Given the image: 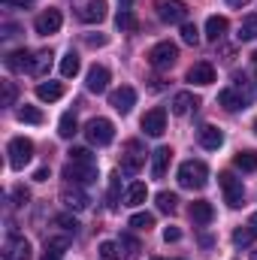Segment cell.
Wrapping results in <instances>:
<instances>
[{"label":"cell","mask_w":257,"mask_h":260,"mask_svg":"<svg viewBox=\"0 0 257 260\" xmlns=\"http://www.w3.org/2000/svg\"><path fill=\"white\" fill-rule=\"evenodd\" d=\"M3 6H27V0H0Z\"/></svg>","instance_id":"cell-49"},{"label":"cell","mask_w":257,"mask_h":260,"mask_svg":"<svg viewBox=\"0 0 257 260\" xmlns=\"http://www.w3.org/2000/svg\"><path fill=\"white\" fill-rule=\"evenodd\" d=\"M227 30H230V21H227L224 15H209V18H206V37H209L212 43H218Z\"/></svg>","instance_id":"cell-19"},{"label":"cell","mask_w":257,"mask_h":260,"mask_svg":"<svg viewBox=\"0 0 257 260\" xmlns=\"http://www.w3.org/2000/svg\"><path fill=\"white\" fill-rule=\"evenodd\" d=\"M182 239V230L179 227H167L164 230V242H179Z\"/></svg>","instance_id":"cell-46"},{"label":"cell","mask_w":257,"mask_h":260,"mask_svg":"<svg viewBox=\"0 0 257 260\" xmlns=\"http://www.w3.org/2000/svg\"><path fill=\"white\" fill-rule=\"evenodd\" d=\"M85 43H88L91 49H97V46H106V43H109V37H103V34H97V37H94V34H91V37H85Z\"/></svg>","instance_id":"cell-45"},{"label":"cell","mask_w":257,"mask_h":260,"mask_svg":"<svg viewBox=\"0 0 257 260\" xmlns=\"http://www.w3.org/2000/svg\"><path fill=\"white\" fill-rule=\"evenodd\" d=\"M118 242H121V248H124L127 254H133V251H139V239H133V236H127V233H124V236H121Z\"/></svg>","instance_id":"cell-44"},{"label":"cell","mask_w":257,"mask_h":260,"mask_svg":"<svg viewBox=\"0 0 257 260\" xmlns=\"http://www.w3.org/2000/svg\"><path fill=\"white\" fill-rule=\"evenodd\" d=\"M154 260H164V257H154Z\"/></svg>","instance_id":"cell-55"},{"label":"cell","mask_w":257,"mask_h":260,"mask_svg":"<svg viewBox=\"0 0 257 260\" xmlns=\"http://www.w3.org/2000/svg\"><path fill=\"white\" fill-rule=\"evenodd\" d=\"M236 40H239V43H251V40H257V12L245 15V18L239 21V34H236Z\"/></svg>","instance_id":"cell-23"},{"label":"cell","mask_w":257,"mask_h":260,"mask_svg":"<svg viewBox=\"0 0 257 260\" xmlns=\"http://www.w3.org/2000/svg\"><path fill=\"white\" fill-rule=\"evenodd\" d=\"M79 55H76V52H67L64 58H61V76H64V79H73V76H76V73H79Z\"/></svg>","instance_id":"cell-33"},{"label":"cell","mask_w":257,"mask_h":260,"mask_svg":"<svg viewBox=\"0 0 257 260\" xmlns=\"http://www.w3.org/2000/svg\"><path fill=\"white\" fill-rule=\"evenodd\" d=\"M176 61H179V46L170 43V40L151 46V52H148V64L154 67V70H170Z\"/></svg>","instance_id":"cell-4"},{"label":"cell","mask_w":257,"mask_h":260,"mask_svg":"<svg viewBox=\"0 0 257 260\" xmlns=\"http://www.w3.org/2000/svg\"><path fill=\"white\" fill-rule=\"evenodd\" d=\"M251 260H257V248H254V251H251Z\"/></svg>","instance_id":"cell-52"},{"label":"cell","mask_w":257,"mask_h":260,"mask_svg":"<svg viewBox=\"0 0 257 260\" xmlns=\"http://www.w3.org/2000/svg\"><path fill=\"white\" fill-rule=\"evenodd\" d=\"M34 179H37V182H46V179H49V167H40V170L34 173Z\"/></svg>","instance_id":"cell-47"},{"label":"cell","mask_w":257,"mask_h":260,"mask_svg":"<svg viewBox=\"0 0 257 260\" xmlns=\"http://www.w3.org/2000/svg\"><path fill=\"white\" fill-rule=\"evenodd\" d=\"M251 0H227V6H233V9H242V6H248Z\"/></svg>","instance_id":"cell-48"},{"label":"cell","mask_w":257,"mask_h":260,"mask_svg":"<svg viewBox=\"0 0 257 260\" xmlns=\"http://www.w3.org/2000/svg\"><path fill=\"white\" fill-rule=\"evenodd\" d=\"M85 136H88V142L91 145H109L112 139H115V124L109 121V118H91L88 124H85Z\"/></svg>","instance_id":"cell-2"},{"label":"cell","mask_w":257,"mask_h":260,"mask_svg":"<svg viewBox=\"0 0 257 260\" xmlns=\"http://www.w3.org/2000/svg\"><path fill=\"white\" fill-rule=\"evenodd\" d=\"M49 67H52V52H49V49H43V52H37V55H34L30 76H46V73H49Z\"/></svg>","instance_id":"cell-31"},{"label":"cell","mask_w":257,"mask_h":260,"mask_svg":"<svg viewBox=\"0 0 257 260\" xmlns=\"http://www.w3.org/2000/svg\"><path fill=\"white\" fill-rule=\"evenodd\" d=\"M6 67H9L12 73H30V67H34V55H30L27 49L9 52V55H6Z\"/></svg>","instance_id":"cell-17"},{"label":"cell","mask_w":257,"mask_h":260,"mask_svg":"<svg viewBox=\"0 0 257 260\" xmlns=\"http://www.w3.org/2000/svg\"><path fill=\"white\" fill-rule=\"evenodd\" d=\"M61 203H64L70 212H82V209H88L91 200H88V194L82 191V185H73V188L67 185L64 191H61Z\"/></svg>","instance_id":"cell-13"},{"label":"cell","mask_w":257,"mask_h":260,"mask_svg":"<svg viewBox=\"0 0 257 260\" xmlns=\"http://www.w3.org/2000/svg\"><path fill=\"white\" fill-rule=\"evenodd\" d=\"M142 130H145V136H164V130H167V112L160 109V106H154V109H148L145 115H142Z\"/></svg>","instance_id":"cell-10"},{"label":"cell","mask_w":257,"mask_h":260,"mask_svg":"<svg viewBox=\"0 0 257 260\" xmlns=\"http://www.w3.org/2000/svg\"><path fill=\"white\" fill-rule=\"evenodd\" d=\"M109 106H112L115 112H121V115H127L130 109L136 106V91H133L130 85H121L118 91H112V94H109Z\"/></svg>","instance_id":"cell-11"},{"label":"cell","mask_w":257,"mask_h":260,"mask_svg":"<svg viewBox=\"0 0 257 260\" xmlns=\"http://www.w3.org/2000/svg\"><path fill=\"white\" fill-rule=\"evenodd\" d=\"M182 40H185L188 46H197V43H200V30H197V24H191V21L182 24Z\"/></svg>","instance_id":"cell-40"},{"label":"cell","mask_w":257,"mask_h":260,"mask_svg":"<svg viewBox=\"0 0 257 260\" xmlns=\"http://www.w3.org/2000/svg\"><path fill=\"white\" fill-rule=\"evenodd\" d=\"M85 88H88L91 94H103V91L109 88V70L103 64H94L88 70V76H85Z\"/></svg>","instance_id":"cell-12"},{"label":"cell","mask_w":257,"mask_h":260,"mask_svg":"<svg viewBox=\"0 0 257 260\" xmlns=\"http://www.w3.org/2000/svg\"><path fill=\"white\" fill-rule=\"evenodd\" d=\"M118 3H121V9H127L130 3H133V0H118Z\"/></svg>","instance_id":"cell-51"},{"label":"cell","mask_w":257,"mask_h":260,"mask_svg":"<svg viewBox=\"0 0 257 260\" xmlns=\"http://www.w3.org/2000/svg\"><path fill=\"white\" fill-rule=\"evenodd\" d=\"M251 239H254V233H251L248 227H239V230L233 233V245H236V248H245V245H251Z\"/></svg>","instance_id":"cell-39"},{"label":"cell","mask_w":257,"mask_h":260,"mask_svg":"<svg viewBox=\"0 0 257 260\" xmlns=\"http://www.w3.org/2000/svg\"><path fill=\"white\" fill-rule=\"evenodd\" d=\"M18 121H21V124H43V112H40L37 106H27V103H24V106L18 109Z\"/></svg>","instance_id":"cell-34"},{"label":"cell","mask_w":257,"mask_h":260,"mask_svg":"<svg viewBox=\"0 0 257 260\" xmlns=\"http://www.w3.org/2000/svg\"><path fill=\"white\" fill-rule=\"evenodd\" d=\"M55 221H58L64 230H70V233H76V230H79V221H76V218H70V215H58Z\"/></svg>","instance_id":"cell-43"},{"label":"cell","mask_w":257,"mask_h":260,"mask_svg":"<svg viewBox=\"0 0 257 260\" xmlns=\"http://www.w3.org/2000/svg\"><path fill=\"white\" fill-rule=\"evenodd\" d=\"M248 230H251V233H254V236H257V212H254V215H251V221H248Z\"/></svg>","instance_id":"cell-50"},{"label":"cell","mask_w":257,"mask_h":260,"mask_svg":"<svg viewBox=\"0 0 257 260\" xmlns=\"http://www.w3.org/2000/svg\"><path fill=\"white\" fill-rule=\"evenodd\" d=\"M157 15H160V21H167V24H185L188 6H185L182 0H160V3H157Z\"/></svg>","instance_id":"cell-8"},{"label":"cell","mask_w":257,"mask_h":260,"mask_svg":"<svg viewBox=\"0 0 257 260\" xmlns=\"http://www.w3.org/2000/svg\"><path fill=\"white\" fill-rule=\"evenodd\" d=\"M154 200H157V209H160V212H167V215H173V212L179 209V197L170 194V191H160Z\"/></svg>","instance_id":"cell-35"},{"label":"cell","mask_w":257,"mask_h":260,"mask_svg":"<svg viewBox=\"0 0 257 260\" xmlns=\"http://www.w3.org/2000/svg\"><path fill=\"white\" fill-rule=\"evenodd\" d=\"M37 97H40L43 103H55V100L64 97V85H61V82H40V85H37Z\"/></svg>","instance_id":"cell-22"},{"label":"cell","mask_w":257,"mask_h":260,"mask_svg":"<svg viewBox=\"0 0 257 260\" xmlns=\"http://www.w3.org/2000/svg\"><path fill=\"white\" fill-rule=\"evenodd\" d=\"M218 103H221V106H224L227 112H236V109H245V106H242V103H245V97H239V94H236L233 88H224V91L218 94Z\"/></svg>","instance_id":"cell-25"},{"label":"cell","mask_w":257,"mask_h":260,"mask_svg":"<svg viewBox=\"0 0 257 260\" xmlns=\"http://www.w3.org/2000/svg\"><path fill=\"white\" fill-rule=\"evenodd\" d=\"M12 200H15V206H27V200H30V191L27 188H12Z\"/></svg>","instance_id":"cell-42"},{"label":"cell","mask_w":257,"mask_h":260,"mask_svg":"<svg viewBox=\"0 0 257 260\" xmlns=\"http://www.w3.org/2000/svg\"><path fill=\"white\" fill-rule=\"evenodd\" d=\"M218 185H221L224 200H227V206H230V209H239V206L245 203V188H242V179H236L233 173H221V176H218Z\"/></svg>","instance_id":"cell-5"},{"label":"cell","mask_w":257,"mask_h":260,"mask_svg":"<svg viewBox=\"0 0 257 260\" xmlns=\"http://www.w3.org/2000/svg\"><path fill=\"white\" fill-rule=\"evenodd\" d=\"M15 97H18L15 85H12V82H3V106H12V103H15Z\"/></svg>","instance_id":"cell-41"},{"label":"cell","mask_w":257,"mask_h":260,"mask_svg":"<svg viewBox=\"0 0 257 260\" xmlns=\"http://www.w3.org/2000/svg\"><path fill=\"white\" fill-rule=\"evenodd\" d=\"M97 254H100V260H124L127 251L121 248V242H100Z\"/></svg>","instance_id":"cell-29"},{"label":"cell","mask_w":257,"mask_h":260,"mask_svg":"<svg viewBox=\"0 0 257 260\" xmlns=\"http://www.w3.org/2000/svg\"><path fill=\"white\" fill-rule=\"evenodd\" d=\"M142 167H145V151H142V145L136 139H130L127 145H124V154H121V173L136 176Z\"/></svg>","instance_id":"cell-7"},{"label":"cell","mask_w":257,"mask_h":260,"mask_svg":"<svg viewBox=\"0 0 257 260\" xmlns=\"http://www.w3.org/2000/svg\"><path fill=\"white\" fill-rule=\"evenodd\" d=\"M254 133H257V121H254Z\"/></svg>","instance_id":"cell-53"},{"label":"cell","mask_w":257,"mask_h":260,"mask_svg":"<svg viewBox=\"0 0 257 260\" xmlns=\"http://www.w3.org/2000/svg\"><path fill=\"white\" fill-rule=\"evenodd\" d=\"M106 203H109V209L115 212L118 209V203H121V176L115 173V176H109V194H106Z\"/></svg>","instance_id":"cell-32"},{"label":"cell","mask_w":257,"mask_h":260,"mask_svg":"<svg viewBox=\"0 0 257 260\" xmlns=\"http://www.w3.org/2000/svg\"><path fill=\"white\" fill-rule=\"evenodd\" d=\"M6 260H30V242L27 239H12L6 245Z\"/></svg>","instance_id":"cell-24"},{"label":"cell","mask_w":257,"mask_h":260,"mask_svg":"<svg viewBox=\"0 0 257 260\" xmlns=\"http://www.w3.org/2000/svg\"><path fill=\"white\" fill-rule=\"evenodd\" d=\"M64 179L70 185H91V182H97V164H76V160H70L64 167Z\"/></svg>","instance_id":"cell-6"},{"label":"cell","mask_w":257,"mask_h":260,"mask_svg":"<svg viewBox=\"0 0 257 260\" xmlns=\"http://www.w3.org/2000/svg\"><path fill=\"white\" fill-rule=\"evenodd\" d=\"M6 154H9V167L12 170H24L30 164V157H34V142L24 139V136H15V139H9Z\"/></svg>","instance_id":"cell-3"},{"label":"cell","mask_w":257,"mask_h":260,"mask_svg":"<svg viewBox=\"0 0 257 260\" xmlns=\"http://www.w3.org/2000/svg\"><path fill=\"white\" fill-rule=\"evenodd\" d=\"M79 18L85 24H100L106 18V0H88L82 9H79Z\"/></svg>","instance_id":"cell-15"},{"label":"cell","mask_w":257,"mask_h":260,"mask_svg":"<svg viewBox=\"0 0 257 260\" xmlns=\"http://www.w3.org/2000/svg\"><path fill=\"white\" fill-rule=\"evenodd\" d=\"M170 160H173V148H170V145L154 148V151H151V176H154V179H164Z\"/></svg>","instance_id":"cell-14"},{"label":"cell","mask_w":257,"mask_h":260,"mask_svg":"<svg viewBox=\"0 0 257 260\" xmlns=\"http://www.w3.org/2000/svg\"><path fill=\"white\" fill-rule=\"evenodd\" d=\"M188 82L200 85V88L212 85V82H215V67L209 64V61H200V64H194L191 70H188Z\"/></svg>","instance_id":"cell-16"},{"label":"cell","mask_w":257,"mask_h":260,"mask_svg":"<svg viewBox=\"0 0 257 260\" xmlns=\"http://www.w3.org/2000/svg\"><path fill=\"white\" fill-rule=\"evenodd\" d=\"M67 245H70L67 236H61V239H49V242H46V254H43V260H61L64 251H67Z\"/></svg>","instance_id":"cell-28"},{"label":"cell","mask_w":257,"mask_h":260,"mask_svg":"<svg viewBox=\"0 0 257 260\" xmlns=\"http://www.w3.org/2000/svg\"><path fill=\"white\" fill-rule=\"evenodd\" d=\"M70 160H76V164H97V157L88 148H70Z\"/></svg>","instance_id":"cell-38"},{"label":"cell","mask_w":257,"mask_h":260,"mask_svg":"<svg viewBox=\"0 0 257 260\" xmlns=\"http://www.w3.org/2000/svg\"><path fill=\"white\" fill-rule=\"evenodd\" d=\"M212 218H215V209H212L209 200H197V203H191V221L194 224L206 227V224H212Z\"/></svg>","instance_id":"cell-18"},{"label":"cell","mask_w":257,"mask_h":260,"mask_svg":"<svg viewBox=\"0 0 257 260\" xmlns=\"http://www.w3.org/2000/svg\"><path fill=\"white\" fill-rule=\"evenodd\" d=\"M145 197H148L145 182H133L127 191H124V206H139V203H145Z\"/></svg>","instance_id":"cell-27"},{"label":"cell","mask_w":257,"mask_h":260,"mask_svg":"<svg viewBox=\"0 0 257 260\" xmlns=\"http://www.w3.org/2000/svg\"><path fill=\"white\" fill-rule=\"evenodd\" d=\"M76 130H79L76 115H73V112H64V115H61V121H58V136H61V139H73V136H76Z\"/></svg>","instance_id":"cell-30"},{"label":"cell","mask_w":257,"mask_h":260,"mask_svg":"<svg viewBox=\"0 0 257 260\" xmlns=\"http://www.w3.org/2000/svg\"><path fill=\"white\" fill-rule=\"evenodd\" d=\"M61 24H64L61 9H46V12H40V15H37L34 30H37V34H43V37H49V34H58V30H61Z\"/></svg>","instance_id":"cell-9"},{"label":"cell","mask_w":257,"mask_h":260,"mask_svg":"<svg viewBox=\"0 0 257 260\" xmlns=\"http://www.w3.org/2000/svg\"><path fill=\"white\" fill-rule=\"evenodd\" d=\"M233 167L242 170V173H257V151H251V148L239 151V154L233 157Z\"/></svg>","instance_id":"cell-26"},{"label":"cell","mask_w":257,"mask_h":260,"mask_svg":"<svg viewBox=\"0 0 257 260\" xmlns=\"http://www.w3.org/2000/svg\"><path fill=\"white\" fill-rule=\"evenodd\" d=\"M200 145L209 148V151H218V148L224 145V133L218 127H212V124H206V127L200 130Z\"/></svg>","instance_id":"cell-21"},{"label":"cell","mask_w":257,"mask_h":260,"mask_svg":"<svg viewBox=\"0 0 257 260\" xmlns=\"http://www.w3.org/2000/svg\"><path fill=\"white\" fill-rule=\"evenodd\" d=\"M197 106H200V100L194 97L191 91H179V94L173 97V115H188Z\"/></svg>","instance_id":"cell-20"},{"label":"cell","mask_w":257,"mask_h":260,"mask_svg":"<svg viewBox=\"0 0 257 260\" xmlns=\"http://www.w3.org/2000/svg\"><path fill=\"white\" fill-rule=\"evenodd\" d=\"M115 24H118V30H136V27H139L136 15H133L130 9H118V15H115Z\"/></svg>","instance_id":"cell-37"},{"label":"cell","mask_w":257,"mask_h":260,"mask_svg":"<svg viewBox=\"0 0 257 260\" xmlns=\"http://www.w3.org/2000/svg\"><path fill=\"white\" fill-rule=\"evenodd\" d=\"M130 227L133 230H151L154 227V215L151 212H136V215H130Z\"/></svg>","instance_id":"cell-36"},{"label":"cell","mask_w":257,"mask_h":260,"mask_svg":"<svg viewBox=\"0 0 257 260\" xmlns=\"http://www.w3.org/2000/svg\"><path fill=\"white\" fill-rule=\"evenodd\" d=\"M254 61H257V52H254Z\"/></svg>","instance_id":"cell-54"},{"label":"cell","mask_w":257,"mask_h":260,"mask_svg":"<svg viewBox=\"0 0 257 260\" xmlns=\"http://www.w3.org/2000/svg\"><path fill=\"white\" fill-rule=\"evenodd\" d=\"M179 185L182 188H188V191H200V188H206L209 185V167L203 164V160H185L182 167H179Z\"/></svg>","instance_id":"cell-1"}]
</instances>
